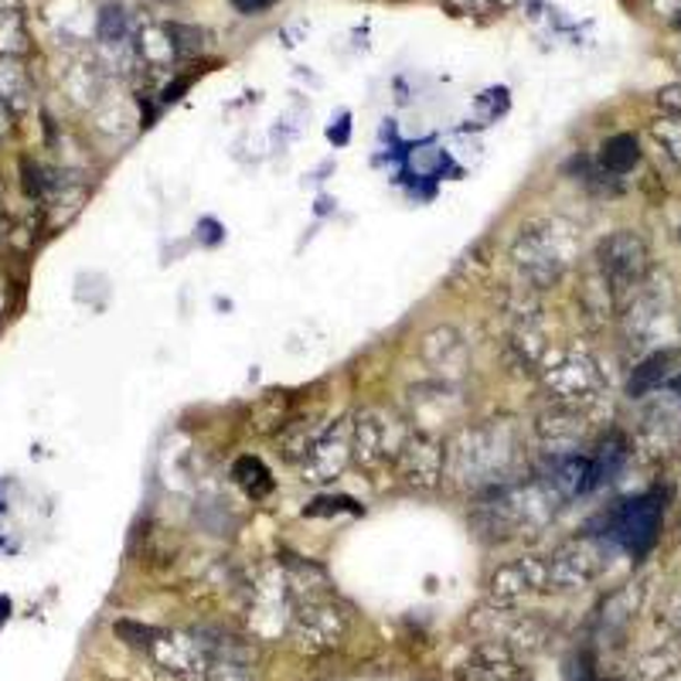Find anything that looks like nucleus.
<instances>
[{"label": "nucleus", "mask_w": 681, "mask_h": 681, "mask_svg": "<svg viewBox=\"0 0 681 681\" xmlns=\"http://www.w3.org/2000/svg\"><path fill=\"white\" fill-rule=\"evenodd\" d=\"M450 474L457 481H467L471 487L497 484L512 464V450H505V440L491 426L461 430L457 440L450 443Z\"/></svg>", "instance_id": "f257e3e1"}, {"label": "nucleus", "mask_w": 681, "mask_h": 681, "mask_svg": "<svg viewBox=\"0 0 681 681\" xmlns=\"http://www.w3.org/2000/svg\"><path fill=\"white\" fill-rule=\"evenodd\" d=\"M541 382H545V389H549L553 402L576 405V409L594 402L603 392V375L597 369V361L576 348L553 351L541 369Z\"/></svg>", "instance_id": "f03ea898"}, {"label": "nucleus", "mask_w": 681, "mask_h": 681, "mask_svg": "<svg viewBox=\"0 0 681 681\" xmlns=\"http://www.w3.org/2000/svg\"><path fill=\"white\" fill-rule=\"evenodd\" d=\"M405 440H409L405 423L395 413H385V409H365V413L351 423L354 461L365 471H382L395 464Z\"/></svg>", "instance_id": "7ed1b4c3"}, {"label": "nucleus", "mask_w": 681, "mask_h": 681, "mask_svg": "<svg viewBox=\"0 0 681 681\" xmlns=\"http://www.w3.org/2000/svg\"><path fill=\"white\" fill-rule=\"evenodd\" d=\"M661 522H664V505L658 494L630 497L610 518V538L633 559H644L661 535Z\"/></svg>", "instance_id": "20e7f679"}, {"label": "nucleus", "mask_w": 681, "mask_h": 681, "mask_svg": "<svg viewBox=\"0 0 681 681\" xmlns=\"http://www.w3.org/2000/svg\"><path fill=\"white\" fill-rule=\"evenodd\" d=\"M597 269L603 272V280L610 283L613 293L638 287L648 272V243L630 229L610 233L597 246Z\"/></svg>", "instance_id": "39448f33"}, {"label": "nucleus", "mask_w": 681, "mask_h": 681, "mask_svg": "<svg viewBox=\"0 0 681 681\" xmlns=\"http://www.w3.org/2000/svg\"><path fill=\"white\" fill-rule=\"evenodd\" d=\"M512 256L518 269L525 272V280L535 287H553L563 277V266H566L553 225H528V229H522Z\"/></svg>", "instance_id": "423d86ee"}, {"label": "nucleus", "mask_w": 681, "mask_h": 681, "mask_svg": "<svg viewBox=\"0 0 681 681\" xmlns=\"http://www.w3.org/2000/svg\"><path fill=\"white\" fill-rule=\"evenodd\" d=\"M603 569V549L594 535L569 538L549 556V572H553V589H576L597 579Z\"/></svg>", "instance_id": "0eeeda50"}, {"label": "nucleus", "mask_w": 681, "mask_h": 681, "mask_svg": "<svg viewBox=\"0 0 681 681\" xmlns=\"http://www.w3.org/2000/svg\"><path fill=\"white\" fill-rule=\"evenodd\" d=\"M354 457V443H351V423H334L321 433V440L313 443V450L303 457L300 471H303V481L310 484H328V481H338L344 474V467L351 464Z\"/></svg>", "instance_id": "6e6552de"}, {"label": "nucleus", "mask_w": 681, "mask_h": 681, "mask_svg": "<svg viewBox=\"0 0 681 681\" xmlns=\"http://www.w3.org/2000/svg\"><path fill=\"white\" fill-rule=\"evenodd\" d=\"M443 461H446V450L440 446V440H433L426 433H409L395 467H399L405 484H413L420 491H430L443 477Z\"/></svg>", "instance_id": "1a4fd4ad"}, {"label": "nucleus", "mask_w": 681, "mask_h": 681, "mask_svg": "<svg viewBox=\"0 0 681 681\" xmlns=\"http://www.w3.org/2000/svg\"><path fill=\"white\" fill-rule=\"evenodd\" d=\"M541 589H553L549 559H518L491 576V594L502 603L522 600L528 594H541Z\"/></svg>", "instance_id": "9d476101"}, {"label": "nucleus", "mask_w": 681, "mask_h": 681, "mask_svg": "<svg viewBox=\"0 0 681 681\" xmlns=\"http://www.w3.org/2000/svg\"><path fill=\"white\" fill-rule=\"evenodd\" d=\"M344 633V617L331 603H307L293 613V638L310 648V651H324L334 648Z\"/></svg>", "instance_id": "9b49d317"}, {"label": "nucleus", "mask_w": 681, "mask_h": 681, "mask_svg": "<svg viewBox=\"0 0 681 681\" xmlns=\"http://www.w3.org/2000/svg\"><path fill=\"white\" fill-rule=\"evenodd\" d=\"M582 430H586L582 413L576 405H563V402H553V409H545V413L535 420V433L553 457H559V453H572L576 443L582 440Z\"/></svg>", "instance_id": "f8f14e48"}, {"label": "nucleus", "mask_w": 681, "mask_h": 681, "mask_svg": "<svg viewBox=\"0 0 681 681\" xmlns=\"http://www.w3.org/2000/svg\"><path fill=\"white\" fill-rule=\"evenodd\" d=\"M541 484L549 487L559 502L576 494L589 491V457H579V453H559L549 464V474L541 477Z\"/></svg>", "instance_id": "ddd939ff"}, {"label": "nucleus", "mask_w": 681, "mask_h": 681, "mask_svg": "<svg viewBox=\"0 0 681 681\" xmlns=\"http://www.w3.org/2000/svg\"><path fill=\"white\" fill-rule=\"evenodd\" d=\"M423 358L430 361L433 369H440V372H446V369L457 372L461 365H467V348H464V341H461L457 331L440 328V331H433V334L423 341Z\"/></svg>", "instance_id": "4468645a"}, {"label": "nucleus", "mask_w": 681, "mask_h": 681, "mask_svg": "<svg viewBox=\"0 0 681 681\" xmlns=\"http://www.w3.org/2000/svg\"><path fill=\"white\" fill-rule=\"evenodd\" d=\"M641 161V144H638V136H630V133H617L610 136V141L603 144V171H610L613 177L633 171Z\"/></svg>", "instance_id": "2eb2a0df"}, {"label": "nucleus", "mask_w": 681, "mask_h": 681, "mask_svg": "<svg viewBox=\"0 0 681 681\" xmlns=\"http://www.w3.org/2000/svg\"><path fill=\"white\" fill-rule=\"evenodd\" d=\"M668 365H671V354H664V351H658V354L644 358L641 365L633 369L630 382H627V395L641 399V395L654 392V389L668 379Z\"/></svg>", "instance_id": "dca6fc26"}, {"label": "nucleus", "mask_w": 681, "mask_h": 681, "mask_svg": "<svg viewBox=\"0 0 681 681\" xmlns=\"http://www.w3.org/2000/svg\"><path fill=\"white\" fill-rule=\"evenodd\" d=\"M136 49H141V59L151 65V69H164L171 62H177V52H174V41L167 34V24H157V28H147L136 41Z\"/></svg>", "instance_id": "f3484780"}, {"label": "nucleus", "mask_w": 681, "mask_h": 681, "mask_svg": "<svg viewBox=\"0 0 681 681\" xmlns=\"http://www.w3.org/2000/svg\"><path fill=\"white\" fill-rule=\"evenodd\" d=\"M233 477L252 497V502H262V497L272 491V477H269V471L259 457H239L236 467H233Z\"/></svg>", "instance_id": "a211bd4d"}, {"label": "nucleus", "mask_w": 681, "mask_h": 681, "mask_svg": "<svg viewBox=\"0 0 681 681\" xmlns=\"http://www.w3.org/2000/svg\"><path fill=\"white\" fill-rule=\"evenodd\" d=\"M321 433H324V430L310 426L307 420H297V423H290V426H287L283 433H280L283 457H287V461H300V464H303V457H307V453L313 450V443L321 440Z\"/></svg>", "instance_id": "6ab92c4d"}, {"label": "nucleus", "mask_w": 681, "mask_h": 681, "mask_svg": "<svg viewBox=\"0 0 681 681\" xmlns=\"http://www.w3.org/2000/svg\"><path fill=\"white\" fill-rule=\"evenodd\" d=\"M28 34L18 11H0V55H24Z\"/></svg>", "instance_id": "aec40b11"}, {"label": "nucleus", "mask_w": 681, "mask_h": 681, "mask_svg": "<svg viewBox=\"0 0 681 681\" xmlns=\"http://www.w3.org/2000/svg\"><path fill=\"white\" fill-rule=\"evenodd\" d=\"M651 136H654V144L671 157V164L681 171V116H664V120L651 123Z\"/></svg>", "instance_id": "412c9836"}, {"label": "nucleus", "mask_w": 681, "mask_h": 681, "mask_svg": "<svg viewBox=\"0 0 681 681\" xmlns=\"http://www.w3.org/2000/svg\"><path fill=\"white\" fill-rule=\"evenodd\" d=\"M167 34H171V41H174L177 59H195V55H202V49H205V31H202V28L171 21V24H167Z\"/></svg>", "instance_id": "4be33fe9"}, {"label": "nucleus", "mask_w": 681, "mask_h": 681, "mask_svg": "<svg viewBox=\"0 0 681 681\" xmlns=\"http://www.w3.org/2000/svg\"><path fill=\"white\" fill-rule=\"evenodd\" d=\"M341 512L358 515L361 508L351 502V497H317V502H310V505L303 508V515H310V518H321V515H341Z\"/></svg>", "instance_id": "5701e85b"}, {"label": "nucleus", "mask_w": 681, "mask_h": 681, "mask_svg": "<svg viewBox=\"0 0 681 681\" xmlns=\"http://www.w3.org/2000/svg\"><path fill=\"white\" fill-rule=\"evenodd\" d=\"M658 106L664 116H681V82H671L658 89Z\"/></svg>", "instance_id": "b1692460"}, {"label": "nucleus", "mask_w": 681, "mask_h": 681, "mask_svg": "<svg viewBox=\"0 0 681 681\" xmlns=\"http://www.w3.org/2000/svg\"><path fill=\"white\" fill-rule=\"evenodd\" d=\"M446 4L457 14H491L497 0H446Z\"/></svg>", "instance_id": "393cba45"}, {"label": "nucleus", "mask_w": 681, "mask_h": 681, "mask_svg": "<svg viewBox=\"0 0 681 681\" xmlns=\"http://www.w3.org/2000/svg\"><path fill=\"white\" fill-rule=\"evenodd\" d=\"M233 4H236L239 14H262V11H269L272 4H277V0H233Z\"/></svg>", "instance_id": "a878e982"}, {"label": "nucleus", "mask_w": 681, "mask_h": 681, "mask_svg": "<svg viewBox=\"0 0 681 681\" xmlns=\"http://www.w3.org/2000/svg\"><path fill=\"white\" fill-rule=\"evenodd\" d=\"M192 85V79L185 75V79H174L167 89H164V103H177L180 100V93H185V89Z\"/></svg>", "instance_id": "bb28decb"}, {"label": "nucleus", "mask_w": 681, "mask_h": 681, "mask_svg": "<svg viewBox=\"0 0 681 681\" xmlns=\"http://www.w3.org/2000/svg\"><path fill=\"white\" fill-rule=\"evenodd\" d=\"M8 617H11V597H0V627L8 623Z\"/></svg>", "instance_id": "cd10ccee"}, {"label": "nucleus", "mask_w": 681, "mask_h": 681, "mask_svg": "<svg viewBox=\"0 0 681 681\" xmlns=\"http://www.w3.org/2000/svg\"><path fill=\"white\" fill-rule=\"evenodd\" d=\"M671 389H674V392L681 395V379H674V382H671Z\"/></svg>", "instance_id": "c85d7f7f"}, {"label": "nucleus", "mask_w": 681, "mask_h": 681, "mask_svg": "<svg viewBox=\"0 0 681 681\" xmlns=\"http://www.w3.org/2000/svg\"><path fill=\"white\" fill-rule=\"evenodd\" d=\"M0 310H4V300H0Z\"/></svg>", "instance_id": "c756f323"}, {"label": "nucleus", "mask_w": 681, "mask_h": 681, "mask_svg": "<svg viewBox=\"0 0 681 681\" xmlns=\"http://www.w3.org/2000/svg\"><path fill=\"white\" fill-rule=\"evenodd\" d=\"M678 239H681V233H678Z\"/></svg>", "instance_id": "7c9ffc66"}]
</instances>
